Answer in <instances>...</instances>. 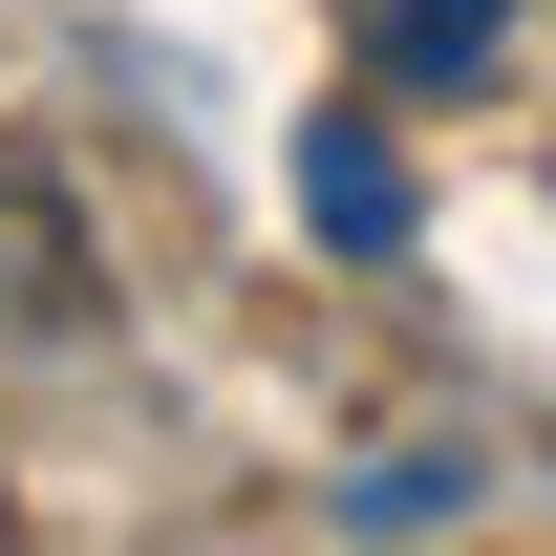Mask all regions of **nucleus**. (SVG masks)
I'll return each mask as SVG.
<instances>
[{"mask_svg": "<svg viewBox=\"0 0 556 556\" xmlns=\"http://www.w3.org/2000/svg\"><path fill=\"white\" fill-rule=\"evenodd\" d=\"M492 22L514 0H386V65H492Z\"/></svg>", "mask_w": 556, "mask_h": 556, "instance_id": "nucleus-1", "label": "nucleus"}]
</instances>
